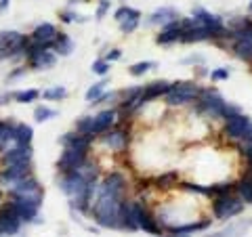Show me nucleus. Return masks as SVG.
<instances>
[{"label": "nucleus", "mask_w": 252, "mask_h": 237, "mask_svg": "<svg viewBox=\"0 0 252 237\" xmlns=\"http://www.w3.org/2000/svg\"><path fill=\"white\" fill-rule=\"evenodd\" d=\"M120 206H122V197L94 191L91 204L93 220L103 229H120Z\"/></svg>", "instance_id": "obj_1"}, {"label": "nucleus", "mask_w": 252, "mask_h": 237, "mask_svg": "<svg viewBox=\"0 0 252 237\" xmlns=\"http://www.w3.org/2000/svg\"><path fill=\"white\" fill-rule=\"evenodd\" d=\"M242 112L238 105H231L220 97L215 89H202L198 101H195V114L206 116L210 120H220V118H229L233 114Z\"/></svg>", "instance_id": "obj_2"}, {"label": "nucleus", "mask_w": 252, "mask_h": 237, "mask_svg": "<svg viewBox=\"0 0 252 237\" xmlns=\"http://www.w3.org/2000/svg\"><path fill=\"white\" fill-rule=\"evenodd\" d=\"M42 197H44V191H38L32 195H13L9 202H11L13 210L17 212V216L21 218V223L36 225V223H42L44 220V218H40Z\"/></svg>", "instance_id": "obj_3"}, {"label": "nucleus", "mask_w": 252, "mask_h": 237, "mask_svg": "<svg viewBox=\"0 0 252 237\" xmlns=\"http://www.w3.org/2000/svg\"><path fill=\"white\" fill-rule=\"evenodd\" d=\"M200 92H202V86H198V82L179 80V82H172L170 90L164 94V101H166V105H170V107H183L189 103H195Z\"/></svg>", "instance_id": "obj_4"}, {"label": "nucleus", "mask_w": 252, "mask_h": 237, "mask_svg": "<svg viewBox=\"0 0 252 237\" xmlns=\"http://www.w3.org/2000/svg\"><path fill=\"white\" fill-rule=\"evenodd\" d=\"M244 208H246V204L242 202V197L238 193H229V195L212 200V216L217 220H227V218L240 216V214H244Z\"/></svg>", "instance_id": "obj_5"}, {"label": "nucleus", "mask_w": 252, "mask_h": 237, "mask_svg": "<svg viewBox=\"0 0 252 237\" xmlns=\"http://www.w3.org/2000/svg\"><path fill=\"white\" fill-rule=\"evenodd\" d=\"M252 130V120L246 116V114H233L229 118H225V126H223V134L227 139H231V141H244L250 134Z\"/></svg>", "instance_id": "obj_6"}, {"label": "nucleus", "mask_w": 252, "mask_h": 237, "mask_svg": "<svg viewBox=\"0 0 252 237\" xmlns=\"http://www.w3.org/2000/svg\"><path fill=\"white\" fill-rule=\"evenodd\" d=\"M21 218L17 216V212L13 210L11 202H2L0 204V235L11 237L17 235L21 231Z\"/></svg>", "instance_id": "obj_7"}, {"label": "nucleus", "mask_w": 252, "mask_h": 237, "mask_svg": "<svg viewBox=\"0 0 252 237\" xmlns=\"http://www.w3.org/2000/svg\"><path fill=\"white\" fill-rule=\"evenodd\" d=\"M132 210H135V218H137V225L139 229L152 233V235H162V225L152 212L147 210V206L143 202H135L132 200Z\"/></svg>", "instance_id": "obj_8"}, {"label": "nucleus", "mask_w": 252, "mask_h": 237, "mask_svg": "<svg viewBox=\"0 0 252 237\" xmlns=\"http://www.w3.org/2000/svg\"><path fill=\"white\" fill-rule=\"evenodd\" d=\"M34 175V168H32V162L28 164H13V166H6V168H0V187H6L11 189L17 180L32 177Z\"/></svg>", "instance_id": "obj_9"}, {"label": "nucleus", "mask_w": 252, "mask_h": 237, "mask_svg": "<svg viewBox=\"0 0 252 237\" xmlns=\"http://www.w3.org/2000/svg\"><path fill=\"white\" fill-rule=\"evenodd\" d=\"M89 160V153L84 151H78V149H72V147H63V151L57 160V170L61 175H65V172H74L78 170L80 166Z\"/></svg>", "instance_id": "obj_10"}, {"label": "nucleus", "mask_w": 252, "mask_h": 237, "mask_svg": "<svg viewBox=\"0 0 252 237\" xmlns=\"http://www.w3.org/2000/svg\"><path fill=\"white\" fill-rule=\"evenodd\" d=\"M34 157V149L32 145H15L4 149L2 155H0V168H6V166L13 164H28Z\"/></svg>", "instance_id": "obj_11"}, {"label": "nucleus", "mask_w": 252, "mask_h": 237, "mask_svg": "<svg viewBox=\"0 0 252 237\" xmlns=\"http://www.w3.org/2000/svg\"><path fill=\"white\" fill-rule=\"evenodd\" d=\"M89 187V183L82 178V175L78 170L74 172H65V175H61L59 178V189L63 193H65L67 197H76V195H80L84 189Z\"/></svg>", "instance_id": "obj_12"}, {"label": "nucleus", "mask_w": 252, "mask_h": 237, "mask_svg": "<svg viewBox=\"0 0 252 237\" xmlns=\"http://www.w3.org/2000/svg\"><path fill=\"white\" fill-rule=\"evenodd\" d=\"M124 189H126V177L122 175V172H109V175L97 185V193L122 197Z\"/></svg>", "instance_id": "obj_13"}, {"label": "nucleus", "mask_w": 252, "mask_h": 237, "mask_svg": "<svg viewBox=\"0 0 252 237\" xmlns=\"http://www.w3.org/2000/svg\"><path fill=\"white\" fill-rule=\"evenodd\" d=\"M181 36H183V23H181V19L170 21L168 26H164L160 30V34L156 36V44H160V46L177 44V42H181Z\"/></svg>", "instance_id": "obj_14"}, {"label": "nucleus", "mask_w": 252, "mask_h": 237, "mask_svg": "<svg viewBox=\"0 0 252 237\" xmlns=\"http://www.w3.org/2000/svg\"><path fill=\"white\" fill-rule=\"evenodd\" d=\"M116 116H118V112L114 107L101 109L97 116H93V134H94V137H101V134L107 132L109 128H114L116 120H118Z\"/></svg>", "instance_id": "obj_15"}, {"label": "nucleus", "mask_w": 252, "mask_h": 237, "mask_svg": "<svg viewBox=\"0 0 252 237\" xmlns=\"http://www.w3.org/2000/svg\"><path fill=\"white\" fill-rule=\"evenodd\" d=\"M99 139L105 147L114 149V151H122V149H126V145H128V132L124 128H116V126L109 128L107 132H103Z\"/></svg>", "instance_id": "obj_16"}, {"label": "nucleus", "mask_w": 252, "mask_h": 237, "mask_svg": "<svg viewBox=\"0 0 252 237\" xmlns=\"http://www.w3.org/2000/svg\"><path fill=\"white\" fill-rule=\"evenodd\" d=\"M26 61H28L30 69H34V72H44V69L55 67V63H57V55H55L53 51H40V53L32 55V57H28Z\"/></svg>", "instance_id": "obj_17"}, {"label": "nucleus", "mask_w": 252, "mask_h": 237, "mask_svg": "<svg viewBox=\"0 0 252 237\" xmlns=\"http://www.w3.org/2000/svg\"><path fill=\"white\" fill-rule=\"evenodd\" d=\"M252 227V218L248 220H235V223H229L225 229H220L217 233H210V235H204V237H244Z\"/></svg>", "instance_id": "obj_18"}, {"label": "nucleus", "mask_w": 252, "mask_h": 237, "mask_svg": "<svg viewBox=\"0 0 252 237\" xmlns=\"http://www.w3.org/2000/svg\"><path fill=\"white\" fill-rule=\"evenodd\" d=\"M59 143L63 147H72V149H78V151H84V153H89V149H91V143H93V139L91 137H84V134L80 132H65L63 137L59 139Z\"/></svg>", "instance_id": "obj_19"}, {"label": "nucleus", "mask_w": 252, "mask_h": 237, "mask_svg": "<svg viewBox=\"0 0 252 237\" xmlns=\"http://www.w3.org/2000/svg\"><path fill=\"white\" fill-rule=\"evenodd\" d=\"M177 19H181V15L172 9V6H160V9H156L147 17V26H160V28H164V26H168L170 21H177Z\"/></svg>", "instance_id": "obj_20"}, {"label": "nucleus", "mask_w": 252, "mask_h": 237, "mask_svg": "<svg viewBox=\"0 0 252 237\" xmlns=\"http://www.w3.org/2000/svg\"><path fill=\"white\" fill-rule=\"evenodd\" d=\"M120 231H139L137 218H135V210H132V200H122L120 206Z\"/></svg>", "instance_id": "obj_21"}, {"label": "nucleus", "mask_w": 252, "mask_h": 237, "mask_svg": "<svg viewBox=\"0 0 252 237\" xmlns=\"http://www.w3.org/2000/svg\"><path fill=\"white\" fill-rule=\"evenodd\" d=\"M38 191H42V187H40V183H38V178L32 175V177L17 180V183L9 189V197H13V195H32V193H38Z\"/></svg>", "instance_id": "obj_22"}, {"label": "nucleus", "mask_w": 252, "mask_h": 237, "mask_svg": "<svg viewBox=\"0 0 252 237\" xmlns=\"http://www.w3.org/2000/svg\"><path fill=\"white\" fill-rule=\"evenodd\" d=\"M57 28L53 26V23L44 21V23H38L34 28V31L30 34V38L34 42H55V38H57Z\"/></svg>", "instance_id": "obj_23"}, {"label": "nucleus", "mask_w": 252, "mask_h": 237, "mask_svg": "<svg viewBox=\"0 0 252 237\" xmlns=\"http://www.w3.org/2000/svg\"><path fill=\"white\" fill-rule=\"evenodd\" d=\"M170 86H172V82H168V80H154L143 86V97L152 103V101L164 97V94L170 90Z\"/></svg>", "instance_id": "obj_24"}, {"label": "nucleus", "mask_w": 252, "mask_h": 237, "mask_svg": "<svg viewBox=\"0 0 252 237\" xmlns=\"http://www.w3.org/2000/svg\"><path fill=\"white\" fill-rule=\"evenodd\" d=\"M76 49V42L69 38L65 31H57V38H55V46H53V53L59 55V57H69Z\"/></svg>", "instance_id": "obj_25"}, {"label": "nucleus", "mask_w": 252, "mask_h": 237, "mask_svg": "<svg viewBox=\"0 0 252 237\" xmlns=\"http://www.w3.org/2000/svg\"><path fill=\"white\" fill-rule=\"evenodd\" d=\"M32 139H34V128L26 122L15 124L13 130V143L15 145H32Z\"/></svg>", "instance_id": "obj_26"}, {"label": "nucleus", "mask_w": 252, "mask_h": 237, "mask_svg": "<svg viewBox=\"0 0 252 237\" xmlns=\"http://www.w3.org/2000/svg\"><path fill=\"white\" fill-rule=\"evenodd\" d=\"M191 17L198 21L200 26H220V23H223V17H220V15L206 11L204 6H195V9L191 11Z\"/></svg>", "instance_id": "obj_27"}, {"label": "nucleus", "mask_w": 252, "mask_h": 237, "mask_svg": "<svg viewBox=\"0 0 252 237\" xmlns=\"http://www.w3.org/2000/svg\"><path fill=\"white\" fill-rule=\"evenodd\" d=\"M235 193L242 197L244 204L252 206V177L248 175V172H244L242 178L238 180V183H235Z\"/></svg>", "instance_id": "obj_28"}, {"label": "nucleus", "mask_w": 252, "mask_h": 237, "mask_svg": "<svg viewBox=\"0 0 252 237\" xmlns=\"http://www.w3.org/2000/svg\"><path fill=\"white\" fill-rule=\"evenodd\" d=\"M235 193V183L233 180H223V183H215V185H206V197L217 200V197Z\"/></svg>", "instance_id": "obj_29"}, {"label": "nucleus", "mask_w": 252, "mask_h": 237, "mask_svg": "<svg viewBox=\"0 0 252 237\" xmlns=\"http://www.w3.org/2000/svg\"><path fill=\"white\" fill-rule=\"evenodd\" d=\"M21 40H23V34H19V31H15V30L0 31V55L15 49V46H17Z\"/></svg>", "instance_id": "obj_30"}, {"label": "nucleus", "mask_w": 252, "mask_h": 237, "mask_svg": "<svg viewBox=\"0 0 252 237\" xmlns=\"http://www.w3.org/2000/svg\"><path fill=\"white\" fill-rule=\"evenodd\" d=\"M210 227V218H204V220H198V223H187V225H179V227H170L168 231L172 235L177 233H185V235H191V233H198V231H206Z\"/></svg>", "instance_id": "obj_31"}, {"label": "nucleus", "mask_w": 252, "mask_h": 237, "mask_svg": "<svg viewBox=\"0 0 252 237\" xmlns=\"http://www.w3.org/2000/svg\"><path fill=\"white\" fill-rule=\"evenodd\" d=\"M181 183V178H179V172L177 170H168V172H162L160 177H156L154 178V187L158 189H172V187H177Z\"/></svg>", "instance_id": "obj_32"}, {"label": "nucleus", "mask_w": 252, "mask_h": 237, "mask_svg": "<svg viewBox=\"0 0 252 237\" xmlns=\"http://www.w3.org/2000/svg\"><path fill=\"white\" fill-rule=\"evenodd\" d=\"M231 51L238 59L252 63V42H244V40H231Z\"/></svg>", "instance_id": "obj_33"}, {"label": "nucleus", "mask_w": 252, "mask_h": 237, "mask_svg": "<svg viewBox=\"0 0 252 237\" xmlns=\"http://www.w3.org/2000/svg\"><path fill=\"white\" fill-rule=\"evenodd\" d=\"M78 172L82 175V178L86 180V183H97L99 180V166L93 164L91 160H86L80 168H78Z\"/></svg>", "instance_id": "obj_34"}, {"label": "nucleus", "mask_w": 252, "mask_h": 237, "mask_svg": "<svg viewBox=\"0 0 252 237\" xmlns=\"http://www.w3.org/2000/svg\"><path fill=\"white\" fill-rule=\"evenodd\" d=\"M76 132L84 134V137H91L93 141L97 139V137L93 134V116H82V118H78V120H76Z\"/></svg>", "instance_id": "obj_35"}, {"label": "nucleus", "mask_w": 252, "mask_h": 237, "mask_svg": "<svg viewBox=\"0 0 252 237\" xmlns=\"http://www.w3.org/2000/svg\"><path fill=\"white\" fill-rule=\"evenodd\" d=\"M40 97V90L36 89H28V90H15L13 92V101H17V103H32V101H38Z\"/></svg>", "instance_id": "obj_36"}, {"label": "nucleus", "mask_w": 252, "mask_h": 237, "mask_svg": "<svg viewBox=\"0 0 252 237\" xmlns=\"http://www.w3.org/2000/svg\"><path fill=\"white\" fill-rule=\"evenodd\" d=\"M59 116V112L57 109H51V107H46V105H38L36 109H34V120L36 122H49V120H53V118H57Z\"/></svg>", "instance_id": "obj_37"}, {"label": "nucleus", "mask_w": 252, "mask_h": 237, "mask_svg": "<svg viewBox=\"0 0 252 237\" xmlns=\"http://www.w3.org/2000/svg\"><path fill=\"white\" fill-rule=\"evenodd\" d=\"M67 97V89L65 86H51V89H46L44 92H42V99L44 101H63Z\"/></svg>", "instance_id": "obj_38"}, {"label": "nucleus", "mask_w": 252, "mask_h": 237, "mask_svg": "<svg viewBox=\"0 0 252 237\" xmlns=\"http://www.w3.org/2000/svg\"><path fill=\"white\" fill-rule=\"evenodd\" d=\"M105 86H107V80H99V82H94V84H91L89 86V90H86V101H89V103H93V101H97L101 94L105 92Z\"/></svg>", "instance_id": "obj_39"}, {"label": "nucleus", "mask_w": 252, "mask_h": 237, "mask_svg": "<svg viewBox=\"0 0 252 237\" xmlns=\"http://www.w3.org/2000/svg\"><path fill=\"white\" fill-rule=\"evenodd\" d=\"M156 67H158V63H156V61H139V63H135V65H130V67H128V74H130V76H135V78H139V76L147 74L149 69H156Z\"/></svg>", "instance_id": "obj_40"}, {"label": "nucleus", "mask_w": 252, "mask_h": 237, "mask_svg": "<svg viewBox=\"0 0 252 237\" xmlns=\"http://www.w3.org/2000/svg\"><path fill=\"white\" fill-rule=\"evenodd\" d=\"M101 103H120V90H109V92H103L97 101H93L91 105H101Z\"/></svg>", "instance_id": "obj_41"}, {"label": "nucleus", "mask_w": 252, "mask_h": 237, "mask_svg": "<svg viewBox=\"0 0 252 237\" xmlns=\"http://www.w3.org/2000/svg\"><path fill=\"white\" fill-rule=\"evenodd\" d=\"M93 72L97 74V76H107L109 74V69H112V63H109L107 59H97L93 63Z\"/></svg>", "instance_id": "obj_42"}, {"label": "nucleus", "mask_w": 252, "mask_h": 237, "mask_svg": "<svg viewBox=\"0 0 252 237\" xmlns=\"http://www.w3.org/2000/svg\"><path fill=\"white\" fill-rule=\"evenodd\" d=\"M229 76H231V72L227 67H217V69H212V72H210V80L212 82H223Z\"/></svg>", "instance_id": "obj_43"}, {"label": "nucleus", "mask_w": 252, "mask_h": 237, "mask_svg": "<svg viewBox=\"0 0 252 237\" xmlns=\"http://www.w3.org/2000/svg\"><path fill=\"white\" fill-rule=\"evenodd\" d=\"M139 19H124L122 23H120V31L124 36H128V34H132V31H135L137 28H139Z\"/></svg>", "instance_id": "obj_44"}, {"label": "nucleus", "mask_w": 252, "mask_h": 237, "mask_svg": "<svg viewBox=\"0 0 252 237\" xmlns=\"http://www.w3.org/2000/svg\"><path fill=\"white\" fill-rule=\"evenodd\" d=\"M181 189L185 191H191V193H200V195H206V185H195V183H179Z\"/></svg>", "instance_id": "obj_45"}, {"label": "nucleus", "mask_w": 252, "mask_h": 237, "mask_svg": "<svg viewBox=\"0 0 252 237\" xmlns=\"http://www.w3.org/2000/svg\"><path fill=\"white\" fill-rule=\"evenodd\" d=\"M185 65H204L206 63V57L204 55H189V57L183 59Z\"/></svg>", "instance_id": "obj_46"}, {"label": "nucleus", "mask_w": 252, "mask_h": 237, "mask_svg": "<svg viewBox=\"0 0 252 237\" xmlns=\"http://www.w3.org/2000/svg\"><path fill=\"white\" fill-rule=\"evenodd\" d=\"M26 74H28V67H26V65H21V67H15V69H13V72H11L9 76H6V82L19 80V78H23V76H26Z\"/></svg>", "instance_id": "obj_47"}, {"label": "nucleus", "mask_w": 252, "mask_h": 237, "mask_svg": "<svg viewBox=\"0 0 252 237\" xmlns=\"http://www.w3.org/2000/svg\"><path fill=\"white\" fill-rule=\"evenodd\" d=\"M107 11H109V0H99V6H97V13H94V17L101 21L107 15Z\"/></svg>", "instance_id": "obj_48"}, {"label": "nucleus", "mask_w": 252, "mask_h": 237, "mask_svg": "<svg viewBox=\"0 0 252 237\" xmlns=\"http://www.w3.org/2000/svg\"><path fill=\"white\" fill-rule=\"evenodd\" d=\"M103 59H107L109 63H114V61H118V59H122V51H120V49H112Z\"/></svg>", "instance_id": "obj_49"}, {"label": "nucleus", "mask_w": 252, "mask_h": 237, "mask_svg": "<svg viewBox=\"0 0 252 237\" xmlns=\"http://www.w3.org/2000/svg\"><path fill=\"white\" fill-rule=\"evenodd\" d=\"M126 11H128V6H120V9L114 13V19H116L118 23H122V21L126 19Z\"/></svg>", "instance_id": "obj_50"}, {"label": "nucleus", "mask_w": 252, "mask_h": 237, "mask_svg": "<svg viewBox=\"0 0 252 237\" xmlns=\"http://www.w3.org/2000/svg\"><path fill=\"white\" fill-rule=\"evenodd\" d=\"M13 101V92H0V105H9Z\"/></svg>", "instance_id": "obj_51"}, {"label": "nucleus", "mask_w": 252, "mask_h": 237, "mask_svg": "<svg viewBox=\"0 0 252 237\" xmlns=\"http://www.w3.org/2000/svg\"><path fill=\"white\" fill-rule=\"evenodd\" d=\"M195 76L204 78V76H210V72H208V69H204V65H198V67H195Z\"/></svg>", "instance_id": "obj_52"}, {"label": "nucleus", "mask_w": 252, "mask_h": 237, "mask_svg": "<svg viewBox=\"0 0 252 237\" xmlns=\"http://www.w3.org/2000/svg\"><path fill=\"white\" fill-rule=\"evenodd\" d=\"M9 4H11V0H0V13H4L9 9Z\"/></svg>", "instance_id": "obj_53"}, {"label": "nucleus", "mask_w": 252, "mask_h": 237, "mask_svg": "<svg viewBox=\"0 0 252 237\" xmlns=\"http://www.w3.org/2000/svg\"><path fill=\"white\" fill-rule=\"evenodd\" d=\"M76 2H89V0H69V4H76Z\"/></svg>", "instance_id": "obj_54"}, {"label": "nucleus", "mask_w": 252, "mask_h": 237, "mask_svg": "<svg viewBox=\"0 0 252 237\" xmlns=\"http://www.w3.org/2000/svg\"><path fill=\"white\" fill-rule=\"evenodd\" d=\"M2 200H4V193H2V191H0V204H2Z\"/></svg>", "instance_id": "obj_55"}, {"label": "nucleus", "mask_w": 252, "mask_h": 237, "mask_svg": "<svg viewBox=\"0 0 252 237\" xmlns=\"http://www.w3.org/2000/svg\"><path fill=\"white\" fill-rule=\"evenodd\" d=\"M248 11L252 13V0H250V2H248Z\"/></svg>", "instance_id": "obj_56"}]
</instances>
